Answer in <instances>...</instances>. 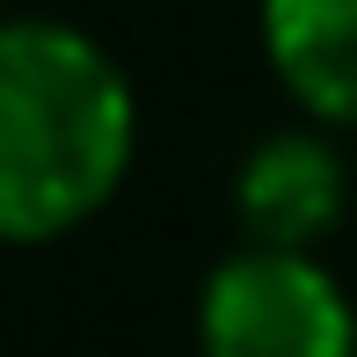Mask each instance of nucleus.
I'll return each instance as SVG.
<instances>
[{"instance_id":"7ed1b4c3","label":"nucleus","mask_w":357,"mask_h":357,"mask_svg":"<svg viewBox=\"0 0 357 357\" xmlns=\"http://www.w3.org/2000/svg\"><path fill=\"white\" fill-rule=\"evenodd\" d=\"M350 204V175L321 132H270L234 175V212L248 248L314 255Z\"/></svg>"},{"instance_id":"f03ea898","label":"nucleus","mask_w":357,"mask_h":357,"mask_svg":"<svg viewBox=\"0 0 357 357\" xmlns=\"http://www.w3.org/2000/svg\"><path fill=\"white\" fill-rule=\"evenodd\" d=\"M204 357H357V314L314 255L241 248L204 278Z\"/></svg>"},{"instance_id":"f257e3e1","label":"nucleus","mask_w":357,"mask_h":357,"mask_svg":"<svg viewBox=\"0 0 357 357\" xmlns=\"http://www.w3.org/2000/svg\"><path fill=\"white\" fill-rule=\"evenodd\" d=\"M139 146L124 66L73 22L22 15L0 37V234L59 241L117 197Z\"/></svg>"},{"instance_id":"20e7f679","label":"nucleus","mask_w":357,"mask_h":357,"mask_svg":"<svg viewBox=\"0 0 357 357\" xmlns=\"http://www.w3.org/2000/svg\"><path fill=\"white\" fill-rule=\"evenodd\" d=\"M263 52L299 109L357 132V0H263Z\"/></svg>"}]
</instances>
